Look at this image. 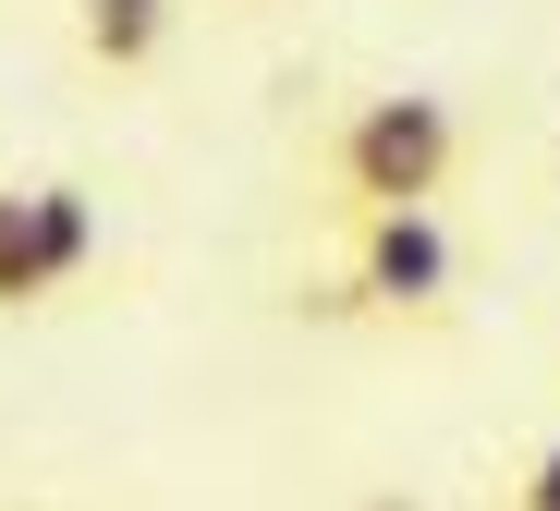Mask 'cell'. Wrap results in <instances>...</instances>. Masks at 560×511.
Here are the masks:
<instances>
[{
    "mask_svg": "<svg viewBox=\"0 0 560 511\" xmlns=\"http://www.w3.org/2000/svg\"><path fill=\"white\" fill-rule=\"evenodd\" d=\"M463 159H476V135H463L451 97L365 85L305 135V220L329 232V220H378V208H439L463 183Z\"/></svg>",
    "mask_w": 560,
    "mask_h": 511,
    "instance_id": "1",
    "label": "cell"
},
{
    "mask_svg": "<svg viewBox=\"0 0 560 511\" xmlns=\"http://www.w3.org/2000/svg\"><path fill=\"white\" fill-rule=\"evenodd\" d=\"M293 317L317 329H451L463 317V244L439 208H378V220H329V256L293 280Z\"/></svg>",
    "mask_w": 560,
    "mask_h": 511,
    "instance_id": "2",
    "label": "cell"
},
{
    "mask_svg": "<svg viewBox=\"0 0 560 511\" xmlns=\"http://www.w3.org/2000/svg\"><path fill=\"white\" fill-rule=\"evenodd\" d=\"M110 280V220L85 183H0V329H37Z\"/></svg>",
    "mask_w": 560,
    "mask_h": 511,
    "instance_id": "3",
    "label": "cell"
},
{
    "mask_svg": "<svg viewBox=\"0 0 560 511\" xmlns=\"http://www.w3.org/2000/svg\"><path fill=\"white\" fill-rule=\"evenodd\" d=\"M183 13H196V0H73V61L98 73V85H147L171 61Z\"/></svg>",
    "mask_w": 560,
    "mask_h": 511,
    "instance_id": "4",
    "label": "cell"
},
{
    "mask_svg": "<svg viewBox=\"0 0 560 511\" xmlns=\"http://www.w3.org/2000/svg\"><path fill=\"white\" fill-rule=\"evenodd\" d=\"M500 511H560V427H548V439L500 475Z\"/></svg>",
    "mask_w": 560,
    "mask_h": 511,
    "instance_id": "5",
    "label": "cell"
},
{
    "mask_svg": "<svg viewBox=\"0 0 560 511\" xmlns=\"http://www.w3.org/2000/svg\"><path fill=\"white\" fill-rule=\"evenodd\" d=\"M0 511H49V499H0Z\"/></svg>",
    "mask_w": 560,
    "mask_h": 511,
    "instance_id": "6",
    "label": "cell"
},
{
    "mask_svg": "<svg viewBox=\"0 0 560 511\" xmlns=\"http://www.w3.org/2000/svg\"><path fill=\"white\" fill-rule=\"evenodd\" d=\"M232 13H268V0H232Z\"/></svg>",
    "mask_w": 560,
    "mask_h": 511,
    "instance_id": "7",
    "label": "cell"
}]
</instances>
